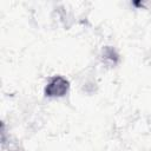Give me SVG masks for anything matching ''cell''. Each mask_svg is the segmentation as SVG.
I'll use <instances>...</instances> for the list:
<instances>
[{
	"label": "cell",
	"mask_w": 151,
	"mask_h": 151,
	"mask_svg": "<svg viewBox=\"0 0 151 151\" xmlns=\"http://www.w3.org/2000/svg\"><path fill=\"white\" fill-rule=\"evenodd\" d=\"M68 80L61 76L53 77L46 85L45 94L48 97H63L68 91Z\"/></svg>",
	"instance_id": "obj_1"
},
{
	"label": "cell",
	"mask_w": 151,
	"mask_h": 151,
	"mask_svg": "<svg viewBox=\"0 0 151 151\" xmlns=\"http://www.w3.org/2000/svg\"><path fill=\"white\" fill-rule=\"evenodd\" d=\"M118 59H119V55H118V53L116 52L114 48H112V47H106V48L103 51V60H104L105 63H110L111 65H112V64L114 65V64L118 61Z\"/></svg>",
	"instance_id": "obj_2"
}]
</instances>
